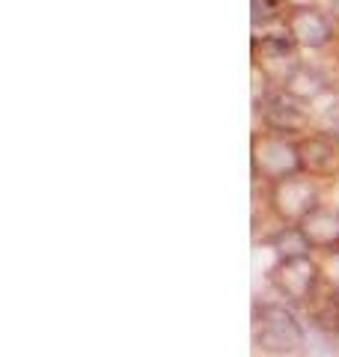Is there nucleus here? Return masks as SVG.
I'll use <instances>...</instances> for the list:
<instances>
[{"instance_id":"f8f14e48","label":"nucleus","mask_w":339,"mask_h":357,"mask_svg":"<svg viewBox=\"0 0 339 357\" xmlns=\"http://www.w3.org/2000/svg\"><path fill=\"white\" fill-rule=\"evenodd\" d=\"M289 0H250V24L253 33L274 30L282 24V18L289 13Z\"/></svg>"},{"instance_id":"7ed1b4c3","label":"nucleus","mask_w":339,"mask_h":357,"mask_svg":"<svg viewBox=\"0 0 339 357\" xmlns=\"http://www.w3.org/2000/svg\"><path fill=\"white\" fill-rule=\"evenodd\" d=\"M301 170V152L298 140L280 137L271 131H253L250 137V176L253 185H274L289 176H298Z\"/></svg>"},{"instance_id":"9b49d317","label":"nucleus","mask_w":339,"mask_h":357,"mask_svg":"<svg viewBox=\"0 0 339 357\" xmlns=\"http://www.w3.org/2000/svg\"><path fill=\"white\" fill-rule=\"evenodd\" d=\"M265 248L274 253V259H298L315 253L298 223H280L271 236H265Z\"/></svg>"},{"instance_id":"f257e3e1","label":"nucleus","mask_w":339,"mask_h":357,"mask_svg":"<svg viewBox=\"0 0 339 357\" xmlns=\"http://www.w3.org/2000/svg\"><path fill=\"white\" fill-rule=\"evenodd\" d=\"M256 351L268 357H298L307 351L310 328L301 321L298 310L282 301H256L250 321Z\"/></svg>"},{"instance_id":"0eeeda50","label":"nucleus","mask_w":339,"mask_h":357,"mask_svg":"<svg viewBox=\"0 0 339 357\" xmlns=\"http://www.w3.org/2000/svg\"><path fill=\"white\" fill-rule=\"evenodd\" d=\"M253 60L271 75V81L277 84V89L303 63L301 60V48L295 45V39L282 30V24L274 27V30L253 33Z\"/></svg>"},{"instance_id":"9d476101","label":"nucleus","mask_w":339,"mask_h":357,"mask_svg":"<svg viewBox=\"0 0 339 357\" xmlns=\"http://www.w3.org/2000/svg\"><path fill=\"white\" fill-rule=\"evenodd\" d=\"M280 89L282 93H289V96H295V98H301V102H307V105H315V102H322L327 93H333V81L319 69V66L303 60L298 69L282 81Z\"/></svg>"},{"instance_id":"6e6552de","label":"nucleus","mask_w":339,"mask_h":357,"mask_svg":"<svg viewBox=\"0 0 339 357\" xmlns=\"http://www.w3.org/2000/svg\"><path fill=\"white\" fill-rule=\"evenodd\" d=\"M301 152V170L315 182H333L339 176V140L322 128H312L310 134L298 137Z\"/></svg>"},{"instance_id":"f03ea898","label":"nucleus","mask_w":339,"mask_h":357,"mask_svg":"<svg viewBox=\"0 0 339 357\" xmlns=\"http://www.w3.org/2000/svg\"><path fill=\"white\" fill-rule=\"evenodd\" d=\"M265 283L277 295V301L295 310H307L324 289L322 259L315 253L298 256V259H274L265 271Z\"/></svg>"},{"instance_id":"4468645a","label":"nucleus","mask_w":339,"mask_h":357,"mask_svg":"<svg viewBox=\"0 0 339 357\" xmlns=\"http://www.w3.org/2000/svg\"><path fill=\"white\" fill-rule=\"evenodd\" d=\"M333 357H339V331H336V337H333Z\"/></svg>"},{"instance_id":"1a4fd4ad","label":"nucleus","mask_w":339,"mask_h":357,"mask_svg":"<svg viewBox=\"0 0 339 357\" xmlns=\"http://www.w3.org/2000/svg\"><path fill=\"white\" fill-rule=\"evenodd\" d=\"M298 227L303 229V236H307L315 253L327 256L339 250V206H327V203L315 206Z\"/></svg>"},{"instance_id":"423d86ee","label":"nucleus","mask_w":339,"mask_h":357,"mask_svg":"<svg viewBox=\"0 0 339 357\" xmlns=\"http://www.w3.org/2000/svg\"><path fill=\"white\" fill-rule=\"evenodd\" d=\"M253 116L262 122V131L280 134V137H292V140H298L315 128L312 105L282 93V89H274V96H271L262 105V110H256Z\"/></svg>"},{"instance_id":"ddd939ff","label":"nucleus","mask_w":339,"mask_h":357,"mask_svg":"<svg viewBox=\"0 0 339 357\" xmlns=\"http://www.w3.org/2000/svg\"><path fill=\"white\" fill-rule=\"evenodd\" d=\"M322 268H324V286L339 289V250L322 256Z\"/></svg>"},{"instance_id":"20e7f679","label":"nucleus","mask_w":339,"mask_h":357,"mask_svg":"<svg viewBox=\"0 0 339 357\" xmlns=\"http://www.w3.org/2000/svg\"><path fill=\"white\" fill-rule=\"evenodd\" d=\"M265 206L277 223H301L315 206H322V185L310 176H289L265 185Z\"/></svg>"},{"instance_id":"39448f33","label":"nucleus","mask_w":339,"mask_h":357,"mask_svg":"<svg viewBox=\"0 0 339 357\" xmlns=\"http://www.w3.org/2000/svg\"><path fill=\"white\" fill-rule=\"evenodd\" d=\"M282 30L289 33L301 51H324L339 36V24L322 3H295L282 18Z\"/></svg>"}]
</instances>
